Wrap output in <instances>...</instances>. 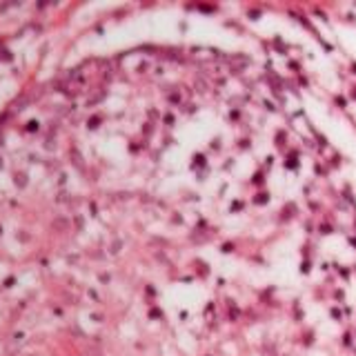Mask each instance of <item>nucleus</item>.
<instances>
[{
    "label": "nucleus",
    "instance_id": "obj_3",
    "mask_svg": "<svg viewBox=\"0 0 356 356\" xmlns=\"http://www.w3.org/2000/svg\"><path fill=\"white\" fill-rule=\"evenodd\" d=\"M71 158H74V165H78V167H83V160H80V156H78L76 152H71Z\"/></svg>",
    "mask_w": 356,
    "mask_h": 356
},
{
    "label": "nucleus",
    "instance_id": "obj_2",
    "mask_svg": "<svg viewBox=\"0 0 356 356\" xmlns=\"http://www.w3.org/2000/svg\"><path fill=\"white\" fill-rule=\"evenodd\" d=\"M120 247H122V243H120V240H116L114 245H109V252H112V254H118V252H120Z\"/></svg>",
    "mask_w": 356,
    "mask_h": 356
},
{
    "label": "nucleus",
    "instance_id": "obj_1",
    "mask_svg": "<svg viewBox=\"0 0 356 356\" xmlns=\"http://www.w3.org/2000/svg\"><path fill=\"white\" fill-rule=\"evenodd\" d=\"M53 229L67 231V229H69V221H67V218H58V221H53Z\"/></svg>",
    "mask_w": 356,
    "mask_h": 356
}]
</instances>
